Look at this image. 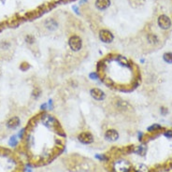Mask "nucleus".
<instances>
[{
	"instance_id": "nucleus-5",
	"label": "nucleus",
	"mask_w": 172,
	"mask_h": 172,
	"mask_svg": "<svg viewBox=\"0 0 172 172\" xmlns=\"http://www.w3.org/2000/svg\"><path fill=\"white\" fill-rule=\"evenodd\" d=\"M78 140L83 144H91L94 142V136L90 132H82L78 136Z\"/></svg>"
},
{
	"instance_id": "nucleus-1",
	"label": "nucleus",
	"mask_w": 172,
	"mask_h": 172,
	"mask_svg": "<svg viewBox=\"0 0 172 172\" xmlns=\"http://www.w3.org/2000/svg\"><path fill=\"white\" fill-rule=\"evenodd\" d=\"M68 46L72 52H77L81 51L82 48V37L78 35H73L69 37L68 39Z\"/></svg>"
},
{
	"instance_id": "nucleus-3",
	"label": "nucleus",
	"mask_w": 172,
	"mask_h": 172,
	"mask_svg": "<svg viewBox=\"0 0 172 172\" xmlns=\"http://www.w3.org/2000/svg\"><path fill=\"white\" fill-rule=\"evenodd\" d=\"M157 23H158V26L161 29H163V30H169L172 26L170 18L165 14H162L159 16L157 19Z\"/></svg>"
},
{
	"instance_id": "nucleus-7",
	"label": "nucleus",
	"mask_w": 172,
	"mask_h": 172,
	"mask_svg": "<svg viewBox=\"0 0 172 172\" xmlns=\"http://www.w3.org/2000/svg\"><path fill=\"white\" fill-rule=\"evenodd\" d=\"M111 3V0H95V7L96 8V10H98L100 11H104L110 8Z\"/></svg>"
},
{
	"instance_id": "nucleus-9",
	"label": "nucleus",
	"mask_w": 172,
	"mask_h": 172,
	"mask_svg": "<svg viewBox=\"0 0 172 172\" xmlns=\"http://www.w3.org/2000/svg\"><path fill=\"white\" fill-rule=\"evenodd\" d=\"M19 125H20V119L17 116L12 117V118H10L7 122V127L10 129H15V128H17Z\"/></svg>"
},
{
	"instance_id": "nucleus-13",
	"label": "nucleus",
	"mask_w": 172,
	"mask_h": 172,
	"mask_svg": "<svg viewBox=\"0 0 172 172\" xmlns=\"http://www.w3.org/2000/svg\"><path fill=\"white\" fill-rule=\"evenodd\" d=\"M162 125L160 124H154L153 125H151L150 127H148V131L150 133H153V132H156V131H159L160 129H162Z\"/></svg>"
},
{
	"instance_id": "nucleus-2",
	"label": "nucleus",
	"mask_w": 172,
	"mask_h": 172,
	"mask_svg": "<svg viewBox=\"0 0 172 172\" xmlns=\"http://www.w3.org/2000/svg\"><path fill=\"white\" fill-rule=\"evenodd\" d=\"M132 169V166L127 160H118L116 161L113 169L114 172H130Z\"/></svg>"
},
{
	"instance_id": "nucleus-20",
	"label": "nucleus",
	"mask_w": 172,
	"mask_h": 172,
	"mask_svg": "<svg viewBox=\"0 0 172 172\" xmlns=\"http://www.w3.org/2000/svg\"><path fill=\"white\" fill-rule=\"evenodd\" d=\"M47 105L49 106V108H50V110H52V99H50Z\"/></svg>"
},
{
	"instance_id": "nucleus-10",
	"label": "nucleus",
	"mask_w": 172,
	"mask_h": 172,
	"mask_svg": "<svg viewBox=\"0 0 172 172\" xmlns=\"http://www.w3.org/2000/svg\"><path fill=\"white\" fill-rule=\"evenodd\" d=\"M44 26L50 31H54L57 29L58 23H57L56 21L53 20V19H47L44 23Z\"/></svg>"
},
{
	"instance_id": "nucleus-25",
	"label": "nucleus",
	"mask_w": 172,
	"mask_h": 172,
	"mask_svg": "<svg viewBox=\"0 0 172 172\" xmlns=\"http://www.w3.org/2000/svg\"><path fill=\"white\" fill-rule=\"evenodd\" d=\"M26 172H32L31 169H26Z\"/></svg>"
},
{
	"instance_id": "nucleus-6",
	"label": "nucleus",
	"mask_w": 172,
	"mask_h": 172,
	"mask_svg": "<svg viewBox=\"0 0 172 172\" xmlns=\"http://www.w3.org/2000/svg\"><path fill=\"white\" fill-rule=\"evenodd\" d=\"M90 94L92 97L95 100H96V101H102L106 97V94L101 89H99V88H93V89H91Z\"/></svg>"
},
{
	"instance_id": "nucleus-23",
	"label": "nucleus",
	"mask_w": 172,
	"mask_h": 172,
	"mask_svg": "<svg viewBox=\"0 0 172 172\" xmlns=\"http://www.w3.org/2000/svg\"><path fill=\"white\" fill-rule=\"evenodd\" d=\"M40 108H41V110H46V108H47V104H46V103H44V104H42V105H41V107H40Z\"/></svg>"
},
{
	"instance_id": "nucleus-17",
	"label": "nucleus",
	"mask_w": 172,
	"mask_h": 172,
	"mask_svg": "<svg viewBox=\"0 0 172 172\" xmlns=\"http://www.w3.org/2000/svg\"><path fill=\"white\" fill-rule=\"evenodd\" d=\"M89 78L91 79H99V75H98V73H96V72H92L89 75Z\"/></svg>"
},
{
	"instance_id": "nucleus-15",
	"label": "nucleus",
	"mask_w": 172,
	"mask_h": 172,
	"mask_svg": "<svg viewBox=\"0 0 172 172\" xmlns=\"http://www.w3.org/2000/svg\"><path fill=\"white\" fill-rule=\"evenodd\" d=\"M18 144V138L16 136H12L9 140V145L11 147H15Z\"/></svg>"
},
{
	"instance_id": "nucleus-22",
	"label": "nucleus",
	"mask_w": 172,
	"mask_h": 172,
	"mask_svg": "<svg viewBox=\"0 0 172 172\" xmlns=\"http://www.w3.org/2000/svg\"><path fill=\"white\" fill-rule=\"evenodd\" d=\"M72 9L75 10V12H76L77 14H79V9H78V7H77V6H73V7H72Z\"/></svg>"
},
{
	"instance_id": "nucleus-24",
	"label": "nucleus",
	"mask_w": 172,
	"mask_h": 172,
	"mask_svg": "<svg viewBox=\"0 0 172 172\" xmlns=\"http://www.w3.org/2000/svg\"><path fill=\"white\" fill-rule=\"evenodd\" d=\"M84 2H87V0H82V1L79 2V4H82H82L84 3Z\"/></svg>"
},
{
	"instance_id": "nucleus-4",
	"label": "nucleus",
	"mask_w": 172,
	"mask_h": 172,
	"mask_svg": "<svg viewBox=\"0 0 172 172\" xmlns=\"http://www.w3.org/2000/svg\"><path fill=\"white\" fill-rule=\"evenodd\" d=\"M99 39L102 41L103 43H111L113 39H114V36L112 33L108 30V29H101L99 31Z\"/></svg>"
},
{
	"instance_id": "nucleus-21",
	"label": "nucleus",
	"mask_w": 172,
	"mask_h": 172,
	"mask_svg": "<svg viewBox=\"0 0 172 172\" xmlns=\"http://www.w3.org/2000/svg\"><path fill=\"white\" fill-rule=\"evenodd\" d=\"M24 132H26V129H22V130H21V131H20V133H19V135H18V137L21 138V137H23V133Z\"/></svg>"
},
{
	"instance_id": "nucleus-14",
	"label": "nucleus",
	"mask_w": 172,
	"mask_h": 172,
	"mask_svg": "<svg viewBox=\"0 0 172 172\" xmlns=\"http://www.w3.org/2000/svg\"><path fill=\"white\" fill-rule=\"evenodd\" d=\"M163 59L167 64H172V52H166L164 53Z\"/></svg>"
},
{
	"instance_id": "nucleus-8",
	"label": "nucleus",
	"mask_w": 172,
	"mask_h": 172,
	"mask_svg": "<svg viewBox=\"0 0 172 172\" xmlns=\"http://www.w3.org/2000/svg\"><path fill=\"white\" fill-rule=\"evenodd\" d=\"M105 138L108 141H116L119 138V133L114 129H108L105 133Z\"/></svg>"
},
{
	"instance_id": "nucleus-11",
	"label": "nucleus",
	"mask_w": 172,
	"mask_h": 172,
	"mask_svg": "<svg viewBox=\"0 0 172 172\" xmlns=\"http://www.w3.org/2000/svg\"><path fill=\"white\" fill-rule=\"evenodd\" d=\"M134 153H136L140 155H144L146 153V151H147V147L144 145H140L136 147V148H134Z\"/></svg>"
},
{
	"instance_id": "nucleus-18",
	"label": "nucleus",
	"mask_w": 172,
	"mask_h": 172,
	"mask_svg": "<svg viewBox=\"0 0 172 172\" xmlns=\"http://www.w3.org/2000/svg\"><path fill=\"white\" fill-rule=\"evenodd\" d=\"M164 135L169 138H172V130H167V131H166L165 133H164Z\"/></svg>"
},
{
	"instance_id": "nucleus-19",
	"label": "nucleus",
	"mask_w": 172,
	"mask_h": 172,
	"mask_svg": "<svg viewBox=\"0 0 172 172\" xmlns=\"http://www.w3.org/2000/svg\"><path fill=\"white\" fill-rule=\"evenodd\" d=\"M161 113H162V114L163 115H166V113H167V111H167V108H161Z\"/></svg>"
},
{
	"instance_id": "nucleus-12",
	"label": "nucleus",
	"mask_w": 172,
	"mask_h": 172,
	"mask_svg": "<svg viewBox=\"0 0 172 172\" xmlns=\"http://www.w3.org/2000/svg\"><path fill=\"white\" fill-rule=\"evenodd\" d=\"M135 171L136 172H150L148 167H147L145 165H143V164H140V165H137L135 167Z\"/></svg>"
},
{
	"instance_id": "nucleus-16",
	"label": "nucleus",
	"mask_w": 172,
	"mask_h": 172,
	"mask_svg": "<svg viewBox=\"0 0 172 172\" xmlns=\"http://www.w3.org/2000/svg\"><path fill=\"white\" fill-rule=\"evenodd\" d=\"M95 158L98 159V160H100V161H108V157L106 156V155H104V154L95 155Z\"/></svg>"
}]
</instances>
